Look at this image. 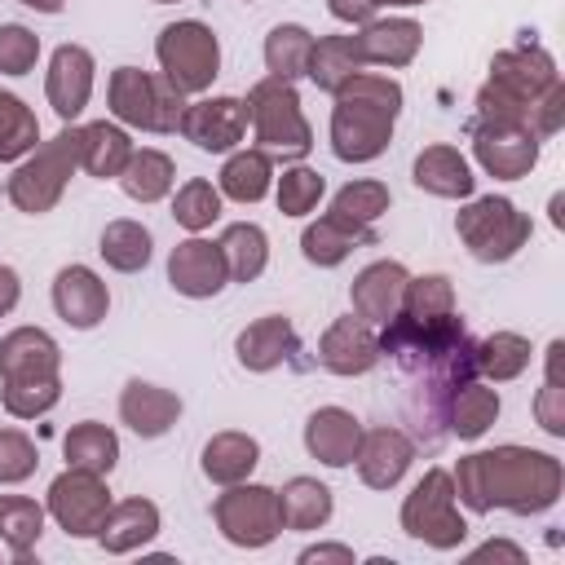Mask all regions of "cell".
I'll list each match as a JSON object with an SVG mask.
<instances>
[{"instance_id": "1", "label": "cell", "mask_w": 565, "mask_h": 565, "mask_svg": "<svg viewBox=\"0 0 565 565\" xmlns=\"http://www.w3.org/2000/svg\"><path fill=\"white\" fill-rule=\"evenodd\" d=\"M380 353H388L406 380V415L419 428L424 441H441V424L450 415L455 393L477 380V362H472V335L463 327L459 313H441V318H411V313H393L388 322H380Z\"/></svg>"}, {"instance_id": "2", "label": "cell", "mask_w": 565, "mask_h": 565, "mask_svg": "<svg viewBox=\"0 0 565 565\" xmlns=\"http://www.w3.org/2000/svg\"><path fill=\"white\" fill-rule=\"evenodd\" d=\"M455 481V499L468 512H516V516H534L547 512L561 490H565V468L556 455L547 450H530V446H494V450H472L455 463L450 472Z\"/></svg>"}, {"instance_id": "3", "label": "cell", "mask_w": 565, "mask_h": 565, "mask_svg": "<svg viewBox=\"0 0 565 565\" xmlns=\"http://www.w3.org/2000/svg\"><path fill=\"white\" fill-rule=\"evenodd\" d=\"M331 106V150L344 163L380 159L393 141V124L402 115V84L380 71H358L344 79Z\"/></svg>"}, {"instance_id": "4", "label": "cell", "mask_w": 565, "mask_h": 565, "mask_svg": "<svg viewBox=\"0 0 565 565\" xmlns=\"http://www.w3.org/2000/svg\"><path fill=\"white\" fill-rule=\"evenodd\" d=\"M247 124H252V137H256V150H265L269 159H305L309 146H313V128L300 110V93L296 84L287 79H256L247 88Z\"/></svg>"}, {"instance_id": "5", "label": "cell", "mask_w": 565, "mask_h": 565, "mask_svg": "<svg viewBox=\"0 0 565 565\" xmlns=\"http://www.w3.org/2000/svg\"><path fill=\"white\" fill-rule=\"evenodd\" d=\"M75 168H79V128H62L57 137L35 141V150L13 168L4 194L18 212L44 216L66 194V181H71Z\"/></svg>"}, {"instance_id": "6", "label": "cell", "mask_w": 565, "mask_h": 565, "mask_svg": "<svg viewBox=\"0 0 565 565\" xmlns=\"http://www.w3.org/2000/svg\"><path fill=\"white\" fill-rule=\"evenodd\" d=\"M106 102L119 124L141 128V132H177L181 110H185V93L163 71L154 75V71H137V66L110 71Z\"/></svg>"}, {"instance_id": "7", "label": "cell", "mask_w": 565, "mask_h": 565, "mask_svg": "<svg viewBox=\"0 0 565 565\" xmlns=\"http://www.w3.org/2000/svg\"><path fill=\"white\" fill-rule=\"evenodd\" d=\"M402 530H406L411 539L437 547V552H450V547H459V543L468 539V521L459 516L455 481H450L446 468H428V472L411 486V494H406V503H402Z\"/></svg>"}, {"instance_id": "8", "label": "cell", "mask_w": 565, "mask_h": 565, "mask_svg": "<svg viewBox=\"0 0 565 565\" xmlns=\"http://www.w3.org/2000/svg\"><path fill=\"white\" fill-rule=\"evenodd\" d=\"M455 230L463 238V247L486 260V265H499V260H512L525 243H530V216L516 212L512 199H499V194H486V199H472L468 207H459L455 216Z\"/></svg>"}, {"instance_id": "9", "label": "cell", "mask_w": 565, "mask_h": 565, "mask_svg": "<svg viewBox=\"0 0 565 565\" xmlns=\"http://www.w3.org/2000/svg\"><path fill=\"white\" fill-rule=\"evenodd\" d=\"M154 57L163 66V75L181 88V93H207L212 79L221 75V44L216 31L199 18L185 22H168L154 40Z\"/></svg>"}, {"instance_id": "10", "label": "cell", "mask_w": 565, "mask_h": 565, "mask_svg": "<svg viewBox=\"0 0 565 565\" xmlns=\"http://www.w3.org/2000/svg\"><path fill=\"white\" fill-rule=\"evenodd\" d=\"M216 530L234 543V547H265L282 534V512H278V490L256 486V481H234L225 486V494H216L212 503Z\"/></svg>"}, {"instance_id": "11", "label": "cell", "mask_w": 565, "mask_h": 565, "mask_svg": "<svg viewBox=\"0 0 565 565\" xmlns=\"http://www.w3.org/2000/svg\"><path fill=\"white\" fill-rule=\"evenodd\" d=\"M110 512V490L102 472L88 468H66L49 486V516L71 534V539H97L102 521Z\"/></svg>"}, {"instance_id": "12", "label": "cell", "mask_w": 565, "mask_h": 565, "mask_svg": "<svg viewBox=\"0 0 565 565\" xmlns=\"http://www.w3.org/2000/svg\"><path fill=\"white\" fill-rule=\"evenodd\" d=\"M472 154L499 181H521L539 163V137L512 119H472Z\"/></svg>"}, {"instance_id": "13", "label": "cell", "mask_w": 565, "mask_h": 565, "mask_svg": "<svg viewBox=\"0 0 565 565\" xmlns=\"http://www.w3.org/2000/svg\"><path fill=\"white\" fill-rule=\"evenodd\" d=\"M499 97H508L512 106H521L525 115H530V106L552 88V84H561V75H556V62H552V53L547 49H539V44H521V49H503V53H494V62H490V79H486Z\"/></svg>"}, {"instance_id": "14", "label": "cell", "mask_w": 565, "mask_h": 565, "mask_svg": "<svg viewBox=\"0 0 565 565\" xmlns=\"http://www.w3.org/2000/svg\"><path fill=\"white\" fill-rule=\"evenodd\" d=\"M181 137L194 141L199 150L207 154H225L243 141L247 132V106L238 97H199V102H185L181 110Z\"/></svg>"}, {"instance_id": "15", "label": "cell", "mask_w": 565, "mask_h": 565, "mask_svg": "<svg viewBox=\"0 0 565 565\" xmlns=\"http://www.w3.org/2000/svg\"><path fill=\"white\" fill-rule=\"evenodd\" d=\"M168 282H172V291H181V296H190V300L216 296V291L230 282L221 243L199 238V234H190L185 243H177L172 256H168Z\"/></svg>"}, {"instance_id": "16", "label": "cell", "mask_w": 565, "mask_h": 565, "mask_svg": "<svg viewBox=\"0 0 565 565\" xmlns=\"http://www.w3.org/2000/svg\"><path fill=\"white\" fill-rule=\"evenodd\" d=\"M353 463H358L362 486H371V490H393V486L406 477V468L415 463V437L402 433V428H393V424H388V428H371V433H362Z\"/></svg>"}, {"instance_id": "17", "label": "cell", "mask_w": 565, "mask_h": 565, "mask_svg": "<svg viewBox=\"0 0 565 565\" xmlns=\"http://www.w3.org/2000/svg\"><path fill=\"white\" fill-rule=\"evenodd\" d=\"M62 349L40 327H13L0 340V384H26V380H57Z\"/></svg>"}, {"instance_id": "18", "label": "cell", "mask_w": 565, "mask_h": 565, "mask_svg": "<svg viewBox=\"0 0 565 565\" xmlns=\"http://www.w3.org/2000/svg\"><path fill=\"white\" fill-rule=\"evenodd\" d=\"M380 335L371 331V322H362L358 313L349 318H335L322 340H318V362L331 371V375H366L375 362H380Z\"/></svg>"}, {"instance_id": "19", "label": "cell", "mask_w": 565, "mask_h": 565, "mask_svg": "<svg viewBox=\"0 0 565 565\" xmlns=\"http://www.w3.org/2000/svg\"><path fill=\"white\" fill-rule=\"evenodd\" d=\"M93 53L84 44H62L53 49V62H49V75H44V97L49 106L57 110V119H75L88 97H93Z\"/></svg>"}, {"instance_id": "20", "label": "cell", "mask_w": 565, "mask_h": 565, "mask_svg": "<svg viewBox=\"0 0 565 565\" xmlns=\"http://www.w3.org/2000/svg\"><path fill=\"white\" fill-rule=\"evenodd\" d=\"M53 309H57V318L66 327L88 331V327H97L106 318L110 291L88 265H62L57 278H53Z\"/></svg>"}, {"instance_id": "21", "label": "cell", "mask_w": 565, "mask_h": 565, "mask_svg": "<svg viewBox=\"0 0 565 565\" xmlns=\"http://www.w3.org/2000/svg\"><path fill=\"white\" fill-rule=\"evenodd\" d=\"M406 265L402 260H371L353 287H349V300H353V313L371 327L388 322L397 309H402V291H406Z\"/></svg>"}, {"instance_id": "22", "label": "cell", "mask_w": 565, "mask_h": 565, "mask_svg": "<svg viewBox=\"0 0 565 565\" xmlns=\"http://www.w3.org/2000/svg\"><path fill=\"white\" fill-rule=\"evenodd\" d=\"M362 441V424L344 406H318L305 424V450L327 468H349Z\"/></svg>"}, {"instance_id": "23", "label": "cell", "mask_w": 565, "mask_h": 565, "mask_svg": "<svg viewBox=\"0 0 565 565\" xmlns=\"http://www.w3.org/2000/svg\"><path fill=\"white\" fill-rule=\"evenodd\" d=\"M119 419L137 437H163L181 419V397L172 388L150 384V380H128L119 393Z\"/></svg>"}, {"instance_id": "24", "label": "cell", "mask_w": 565, "mask_h": 565, "mask_svg": "<svg viewBox=\"0 0 565 565\" xmlns=\"http://www.w3.org/2000/svg\"><path fill=\"white\" fill-rule=\"evenodd\" d=\"M353 40L366 66H411L424 31L411 18H371Z\"/></svg>"}, {"instance_id": "25", "label": "cell", "mask_w": 565, "mask_h": 565, "mask_svg": "<svg viewBox=\"0 0 565 565\" xmlns=\"http://www.w3.org/2000/svg\"><path fill=\"white\" fill-rule=\"evenodd\" d=\"M300 340H296V327L282 318V313H269V318H256L252 327L238 331L234 340V353L247 371H274L282 366L287 358H296Z\"/></svg>"}, {"instance_id": "26", "label": "cell", "mask_w": 565, "mask_h": 565, "mask_svg": "<svg viewBox=\"0 0 565 565\" xmlns=\"http://www.w3.org/2000/svg\"><path fill=\"white\" fill-rule=\"evenodd\" d=\"M411 181H415L424 194H437V199H468L472 185H477L468 159H463L455 146H424V150L415 154Z\"/></svg>"}, {"instance_id": "27", "label": "cell", "mask_w": 565, "mask_h": 565, "mask_svg": "<svg viewBox=\"0 0 565 565\" xmlns=\"http://www.w3.org/2000/svg\"><path fill=\"white\" fill-rule=\"evenodd\" d=\"M154 534H159V508L150 499H119V503H110V512L97 530V543L110 556H124V552L146 547Z\"/></svg>"}, {"instance_id": "28", "label": "cell", "mask_w": 565, "mask_h": 565, "mask_svg": "<svg viewBox=\"0 0 565 565\" xmlns=\"http://www.w3.org/2000/svg\"><path fill=\"white\" fill-rule=\"evenodd\" d=\"M366 243H375V225H349V221H340L331 212L318 216L313 225H305V234H300L305 260L309 265H322V269L340 265L353 247H366Z\"/></svg>"}, {"instance_id": "29", "label": "cell", "mask_w": 565, "mask_h": 565, "mask_svg": "<svg viewBox=\"0 0 565 565\" xmlns=\"http://www.w3.org/2000/svg\"><path fill=\"white\" fill-rule=\"evenodd\" d=\"M128 154H132V137L119 124L93 119V124L79 128V168L88 177H102V181L106 177H119L124 163H128Z\"/></svg>"}, {"instance_id": "30", "label": "cell", "mask_w": 565, "mask_h": 565, "mask_svg": "<svg viewBox=\"0 0 565 565\" xmlns=\"http://www.w3.org/2000/svg\"><path fill=\"white\" fill-rule=\"evenodd\" d=\"M256 463H260V446H256V437H247V433H216V437L203 446V477L216 481V486L247 481Z\"/></svg>"}, {"instance_id": "31", "label": "cell", "mask_w": 565, "mask_h": 565, "mask_svg": "<svg viewBox=\"0 0 565 565\" xmlns=\"http://www.w3.org/2000/svg\"><path fill=\"white\" fill-rule=\"evenodd\" d=\"M172 181H177L172 159L163 150H150V146L132 150L124 172H119V185H124V194L132 203H159L163 194H172Z\"/></svg>"}, {"instance_id": "32", "label": "cell", "mask_w": 565, "mask_h": 565, "mask_svg": "<svg viewBox=\"0 0 565 565\" xmlns=\"http://www.w3.org/2000/svg\"><path fill=\"white\" fill-rule=\"evenodd\" d=\"M269 185H274V159L252 146V150H234L225 159L216 190L225 199H234V203H260L269 194Z\"/></svg>"}, {"instance_id": "33", "label": "cell", "mask_w": 565, "mask_h": 565, "mask_svg": "<svg viewBox=\"0 0 565 565\" xmlns=\"http://www.w3.org/2000/svg\"><path fill=\"white\" fill-rule=\"evenodd\" d=\"M331 490L318 477H291L278 490V512H282V530H318L331 521Z\"/></svg>"}, {"instance_id": "34", "label": "cell", "mask_w": 565, "mask_h": 565, "mask_svg": "<svg viewBox=\"0 0 565 565\" xmlns=\"http://www.w3.org/2000/svg\"><path fill=\"white\" fill-rule=\"evenodd\" d=\"M358 71H366L362 53H358V40L353 35H322L313 40V53H309V79L322 88V93H335L344 79H353Z\"/></svg>"}, {"instance_id": "35", "label": "cell", "mask_w": 565, "mask_h": 565, "mask_svg": "<svg viewBox=\"0 0 565 565\" xmlns=\"http://www.w3.org/2000/svg\"><path fill=\"white\" fill-rule=\"evenodd\" d=\"M216 243H221V256H225V269H230L234 282H252V278L265 274V265H269V238H265L260 225L234 221V225H225V234Z\"/></svg>"}, {"instance_id": "36", "label": "cell", "mask_w": 565, "mask_h": 565, "mask_svg": "<svg viewBox=\"0 0 565 565\" xmlns=\"http://www.w3.org/2000/svg\"><path fill=\"white\" fill-rule=\"evenodd\" d=\"M499 419V393L490 384H477L468 380L455 402H450V415H446V433H455L459 441H477L481 433H490V424Z\"/></svg>"}, {"instance_id": "37", "label": "cell", "mask_w": 565, "mask_h": 565, "mask_svg": "<svg viewBox=\"0 0 565 565\" xmlns=\"http://www.w3.org/2000/svg\"><path fill=\"white\" fill-rule=\"evenodd\" d=\"M62 455H66V468H88V472H110L119 463V437L106 428V424H75L66 437H62Z\"/></svg>"}, {"instance_id": "38", "label": "cell", "mask_w": 565, "mask_h": 565, "mask_svg": "<svg viewBox=\"0 0 565 565\" xmlns=\"http://www.w3.org/2000/svg\"><path fill=\"white\" fill-rule=\"evenodd\" d=\"M44 534V508L26 494H0V543H9L13 561H31V547Z\"/></svg>"}, {"instance_id": "39", "label": "cell", "mask_w": 565, "mask_h": 565, "mask_svg": "<svg viewBox=\"0 0 565 565\" xmlns=\"http://www.w3.org/2000/svg\"><path fill=\"white\" fill-rule=\"evenodd\" d=\"M309 53H313V35L300 22H278L265 35V66H269L274 79L296 84L309 71Z\"/></svg>"}, {"instance_id": "40", "label": "cell", "mask_w": 565, "mask_h": 565, "mask_svg": "<svg viewBox=\"0 0 565 565\" xmlns=\"http://www.w3.org/2000/svg\"><path fill=\"white\" fill-rule=\"evenodd\" d=\"M150 230L141 225V221H128V216H119V221H110L106 230H102V243H97V252H102V260L110 265V269H119V274H137V269H146L150 265Z\"/></svg>"}, {"instance_id": "41", "label": "cell", "mask_w": 565, "mask_h": 565, "mask_svg": "<svg viewBox=\"0 0 565 565\" xmlns=\"http://www.w3.org/2000/svg\"><path fill=\"white\" fill-rule=\"evenodd\" d=\"M472 362H477V371L486 380L508 384V380H516L530 366V340L516 335V331H494L481 344H472Z\"/></svg>"}, {"instance_id": "42", "label": "cell", "mask_w": 565, "mask_h": 565, "mask_svg": "<svg viewBox=\"0 0 565 565\" xmlns=\"http://www.w3.org/2000/svg\"><path fill=\"white\" fill-rule=\"evenodd\" d=\"M40 141V119L18 93H0V163L31 154Z\"/></svg>"}, {"instance_id": "43", "label": "cell", "mask_w": 565, "mask_h": 565, "mask_svg": "<svg viewBox=\"0 0 565 565\" xmlns=\"http://www.w3.org/2000/svg\"><path fill=\"white\" fill-rule=\"evenodd\" d=\"M384 212H388V185L384 181H349L331 199V216H340L349 225H375Z\"/></svg>"}, {"instance_id": "44", "label": "cell", "mask_w": 565, "mask_h": 565, "mask_svg": "<svg viewBox=\"0 0 565 565\" xmlns=\"http://www.w3.org/2000/svg\"><path fill=\"white\" fill-rule=\"evenodd\" d=\"M172 216H177L181 230L203 234V230L221 216V190H216L212 181H203V177L185 181V185L177 190V199H172Z\"/></svg>"}, {"instance_id": "45", "label": "cell", "mask_w": 565, "mask_h": 565, "mask_svg": "<svg viewBox=\"0 0 565 565\" xmlns=\"http://www.w3.org/2000/svg\"><path fill=\"white\" fill-rule=\"evenodd\" d=\"M402 313H411V318H441V313H455V287H450V278H446V274L406 278Z\"/></svg>"}, {"instance_id": "46", "label": "cell", "mask_w": 565, "mask_h": 565, "mask_svg": "<svg viewBox=\"0 0 565 565\" xmlns=\"http://www.w3.org/2000/svg\"><path fill=\"white\" fill-rule=\"evenodd\" d=\"M322 190H327L322 172H313V168H305V163L282 168V177H278V212H282V216H305V212L318 207Z\"/></svg>"}, {"instance_id": "47", "label": "cell", "mask_w": 565, "mask_h": 565, "mask_svg": "<svg viewBox=\"0 0 565 565\" xmlns=\"http://www.w3.org/2000/svg\"><path fill=\"white\" fill-rule=\"evenodd\" d=\"M0 397H4V411L13 419H40L57 406L62 397V380H26V384H0Z\"/></svg>"}, {"instance_id": "48", "label": "cell", "mask_w": 565, "mask_h": 565, "mask_svg": "<svg viewBox=\"0 0 565 565\" xmlns=\"http://www.w3.org/2000/svg\"><path fill=\"white\" fill-rule=\"evenodd\" d=\"M40 455L22 428H0V486H18L35 472Z\"/></svg>"}, {"instance_id": "49", "label": "cell", "mask_w": 565, "mask_h": 565, "mask_svg": "<svg viewBox=\"0 0 565 565\" xmlns=\"http://www.w3.org/2000/svg\"><path fill=\"white\" fill-rule=\"evenodd\" d=\"M40 57V35L26 31L22 22L0 26V75H26Z\"/></svg>"}, {"instance_id": "50", "label": "cell", "mask_w": 565, "mask_h": 565, "mask_svg": "<svg viewBox=\"0 0 565 565\" xmlns=\"http://www.w3.org/2000/svg\"><path fill=\"white\" fill-rule=\"evenodd\" d=\"M534 415L547 437H565V384L561 380H543V388L534 397Z\"/></svg>"}, {"instance_id": "51", "label": "cell", "mask_w": 565, "mask_h": 565, "mask_svg": "<svg viewBox=\"0 0 565 565\" xmlns=\"http://www.w3.org/2000/svg\"><path fill=\"white\" fill-rule=\"evenodd\" d=\"M327 9H331V18H340L349 26H366L375 18V0H327Z\"/></svg>"}, {"instance_id": "52", "label": "cell", "mask_w": 565, "mask_h": 565, "mask_svg": "<svg viewBox=\"0 0 565 565\" xmlns=\"http://www.w3.org/2000/svg\"><path fill=\"white\" fill-rule=\"evenodd\" d=\"M468 561H472V565H481V561H512V565H525V552H521L516 543H508V539H490V543H481Z\"/></svg>"}, {"instance_id": "53", "label": "cell", "mask_w": 565, "mask_h": 565, "mask_svg": "<svg viewBox=\"0 0 565 565\" xmlns=\"http://www.w3.org/2000/svg\"><path fill=\"white\" fill-rule=\"evenodd\" d=\"M318 561H344V565H353V547H344V543H318V547H305L300 552V565H318Z\"/></svg>"}, {"instance_id": "54", "label": "cell", "mask_w": 565, "mask_h": 565, "mask_svg": "<svg viewBox=\"0 0 565 565\" xmlns=\"http://www.w3.org/2000/svg\"><path fill=\"white\" fill-rule=\"evenodd\" d=\"M18 296H22V282H18V269H9V265H0V318L18 305Z\"/></svg>"}, {"instance_id": "55", "label": "cell", "mask_w": 565, "mask_h": 565, "mask_svg": "<svg viewBox=\"0 0 565 565\" xmlns=\"http://www.w3.org/2000/svg\"><path fill=\"white\" fill-rule=\"evenodd\" d=\"M18 4H26V9H35V13H62L66 0H18Z\"/></svg>"}, {"instance_id": "56", "label": "cell", "mask_w": 565, "mask_h": 565, "mask_svg": "<svg viewBox=\"0 0 565 565\" xmlns=\"http://www.w3.org/2000/svg\"><path fill=\"white\" fill-rule=\"evenodd\" d=\"M380 4H397V9H406V4H424V0H375V9Z\"/></svg>"}, {"instance_id": "57", "label": "cell", "mask_w": 565, "mask_h": 565, "mask_svg": "<svg viewBox=\"0 0 565 565\" xmlns=\"http://www.w3.org/2000/svg\"><path fill=\"white\" fill-rule=\"evenodd\" d=\"M154 4H177V0H154Z\"/></svg>"}]
</instances>
